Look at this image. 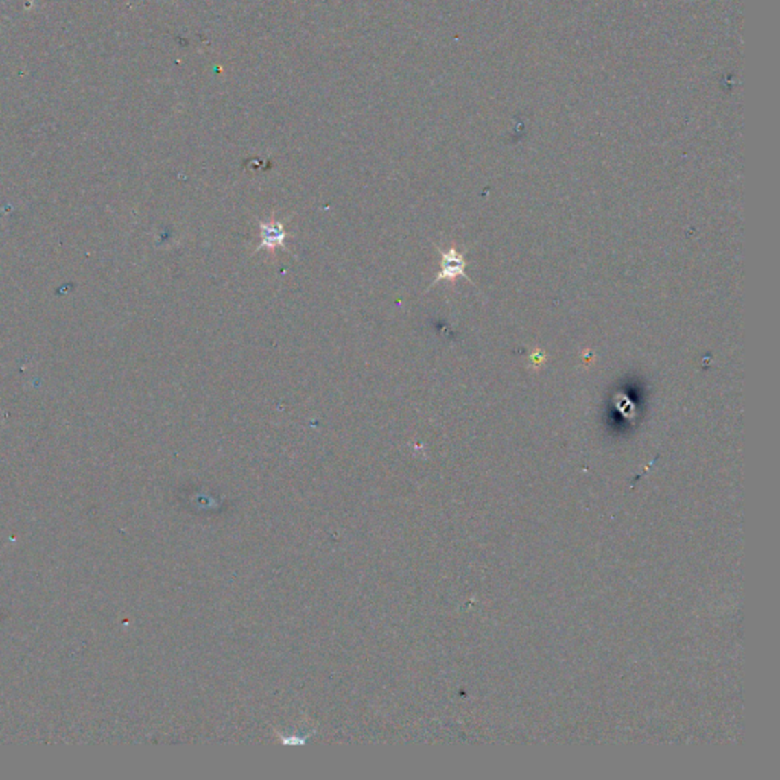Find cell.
<instances>
[{"label": "cell", "mask_w": 780, "mask_h": 780, "mask_svg": "<svg viewBox=\"0 0 780 780\" xmlns=\"http://www.w3.org/2000/svg\"><path fill=\"white\" fill-rule=\"evenodd\" d=\"M259 224V244L255 253L261 252L262 248L270 253H274L276 248H281L282 252H288L287 247V238L289 233L285 231L284 222H281L276 217L270 220H258Z\"/></svg>", "instance_id": "cell-1"}, {"label": "cell", "mask_w": 780, "mask_h": 780, "mask_svg": "<svg viewBox=\"0 0 780 780\" xmlns=\"http://www.w3.org/2000/svg\"><path fill=\"white\" fill-rule=\"evenodd\" d=\"M439 253L440 257H442V262H440V272L438 273L436 278L430 284L429 289L436 285L438 282L440 281H454L458 279L459 276H464V278L468 279V276L465 274V267H466V262L464 259V255L460 252H458V248H448V250H440L439 248Z\"/></svg>", "instance_id": "cell-2"}, {"label": "cell", "mask_w": 780, "mask_h": 780, "mask_svg": "<svg viewBox=\"0 0 780 780\" xmlns=\"http://www.w3.org/2000/svg\"><path fill=\"white\" fill-rule=\"evenodd\" d=\"M544 360V357H540V352H536V354L532 355V362L534 363H541Z\"/></svg>", "instance_id": "cell-3"}]
</instances>
